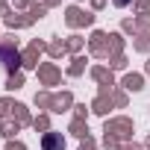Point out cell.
I'll return each instance as SVG.
<instances>
[{
  "instance_id": "cell-1",
  "label": "cell",
  "mask_w": 150,
  "mask_h": 150,
  "mask_svg": "<svg viewBox=\"0 0 150 150\" xmlns=\"http://www.w3.org/2000/svg\"><path fill=\"white\" fill-rule=\"evenodd\" d=\"M115 3H127V0H115Z\"/></svg>"
}]
</instances>
